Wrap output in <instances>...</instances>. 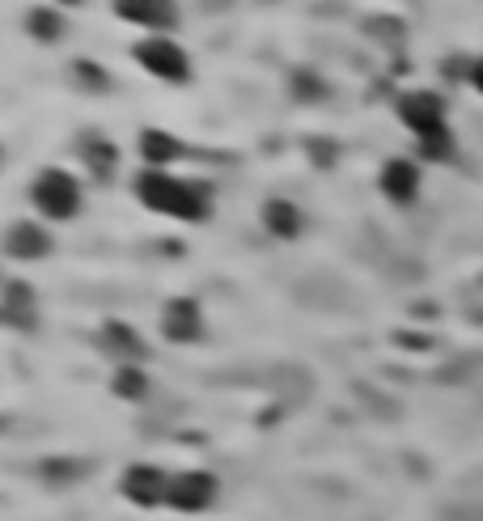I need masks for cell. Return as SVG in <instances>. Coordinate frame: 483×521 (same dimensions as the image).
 <instances>
[{
    "label": "cell",
    "instance_id": "6da1fadb",
    "mask_svg": "<svg viewBox=\"0 0 483 521\" xmlns=\"http://www.w3.org/2000/svg\"><path fill=\"white\" fill-rule=\"evenodd\" d=\"M136 195L145 200L149 208L157 212H170V217H183V221H200L208 217V195L191 183H178V178H166V174H140L136 178Z\"/></svg>",
    "mask_w": 483,
    "mask_h": 521
},
{
    "label": "cell",
    "instance_id": "7a4b0ae2",
    "mask_svg": "<svg viewBox=\"0 0 483 521\" xmlns=\"http://www.w3.org/2000/svg\"><path fill=\"white\" fill-rule=\"evenodd\" d=\"M34 204H39L47 217L68 221V217H77L81 195H77V183L64 170H43L39 178H34Z\"/></svg>",
    "mask_w": 483,
    "mask_h": 521
},
{
    "label": "cell",
    "instance_id": "3957f363",
    "mask_svg": "<svg viewBox=\"0 0 483 521\" xmlns=\"http://www.w3.org/2000/svg\"><path fill=\"white\" fill-rule=\"evenodd\" d=\"M212 496H217V479L208 471H187V475H174L170 479V505L183 509V513H200L212 505Z\"/></svg>",
    "mask_w": 483,
    "mask_h": 521
},
{
    "label": "cell",
    "instance_id": "277c9868",
    "mask_svg": "<svg viewBox=\"0 0 483 521\" xmlns=\"http://www.w3.org/2000/svg\"><path fill=\"white\" fill-rule=\"evenodd\" d=\"M399 115H403V123H407V128L416 132L420 140L445 132V106H441L437 94H407V98L399 102Z\"/></svg>",
    "mask_w": 483,
    "mask_h": 521
},
{
    "label": "cell",
    "instance_id": "5b68a950",
    "mask_svg": "<svg viewBox=\"0 0 483 521\" xmlns=\"http://www.w3.org/2000/svg\"><path fill=\"white\" fill-rule=\"evenodd\" d=\"M136 60L149 68V73H157L161 81H187V56L178 51L174 43L166 39H149L136 47Z\"/></svg>",
    "mask_w": 483,
    "mask_h": 521
},
{
    "label": "cell",
    "instance_id": "8992f818",
    "mask_svg": "<svg viewBox=\"0 0 483 521\" xmlns=\"http://www.w3.org/2000/svg\"><path fill=\"white\" fill-rule=\"evenodd\" d=\"M123 496L136 500V505H157V500L170 496V479L153 471V466H132V471L123 475Z\"/></svg>",
    "mask_w": 483,
    "mask_h": 521
},
{
    "label": "cell",
    "instance_id": "52a82bcc",
    "mask_svg": "<svg viewBox=\"0 0 483 521\" xmlns=\"http://www.w3.org/2000/svg\"><path fill=\"white\" fill-rule=\"evenodd\" d=\"M161 331H166L174 344H191V339L204 335V318H200V305L195 301H170L166 305V322H161Z\"/></svg>",
    "mask_w": 483,
    "mask_h": 521
},
{
    "label": "cell",
    "instance_id": "ba28073f",
    "mask_svg": "<svg viewBox=\"0 0 483 521\" xmlns=\"http://www.w3.org/2000/svg\"><path fill=\"white\" fill-rule=\"evenodd\" d=\"M5 246H9L13 259H43L47 250H51V238L34 221H22V225L9 229V242Z\"/></svg>",
    "mask_w": 483,
    "mask_h": 521
},
{
    "label": "cell",
    "instance_id": "9c48e42d",
    "mask_svg": "<svg viewBox=\"0 0 483 521\" xmlns=\"http://www.w3.org/2000/svg\"><path fill=\"white\" fill-rule=\"evenodd\" d=\"M416 183H420V174H416L411 161H390V166L382 170V191L399 204H407L411 195H416Z\"/></svg>",
    "mask_w": 483,
    "mask_h": 521
},
{
    "label": "cell",
    "instance_id": "30bf717a",
    "mask_svg": "<svg viewBox=\"0 0 483 521\" xmlns=\"http://www.w3.org/2000/svg\"><path fill=\"white\" fill-rule=\"evenodd\" d=\"M115 13L128 17V22H140V26H174V9L153 5V0H123V5H115Z\"/></svg>",
    "mask_w": 483,
    "mask_h": 521
},
{
    "label": "cell",
    "instance_id": "8fae6325",
    "mask_svg": "<svg viewBox=\"0 0 483 521\" xmlns=\"http://www.w3.org/2000/svg\"><path fill=\"white\" fill-rule=\"evenodd\" d=\"M5 318L13 322V327H34V293L22 280L5 284Z\"/></svg>",
    "mask_w": 483,
    "mask_h": 521
},
{
    "label": "cell",
    "instance_id": "7c38bea8",
    "mask_svg": "<svg viewBox=\"0 0 483 521\" xmlns=\"http://www.w3.org/2000/svg\"><path fill=\"white\" fill-rule=\"evenodd\" d=\"M263 221L272 233H280V238H297L301 233V212L289 204V200H272L263 208Z\"/></svg>",
    "mask_w": 483,
    "mask_h": 521
},
{
    "label": "cell",
    "instance_id": "4fadbf2b",
    "mask_svg": "<svg viewBox=\"0 0 483 521\" xmlns=\"http://www.w3.org/2000/svg\"><path fill=\"white\" fill-rule=\"evenodd\" d=\"M140 153L161 166V161H174L178 153H183V145H178L174 136H166V132H145V136H140Z\"/></svg>",
    "mask_w": 483,
    "mask_h": 521
},
{
    "label": "cell",
    "instance_id": "5bb4252c",
    "mask_svg": "<svg viewBox=\"0 0 483 521\" xmlns=\"http://www.w3.org/2000/svg\"><path fill=\"white\" fill-rule=\"evenodd\" d=\"M85 161H89V170L106 178V174L115 170V145H111V140H89V149H85Z\"/></svg>",
    "mask_w": 483,
    "mask_h": 521
},
{
    "label": "cell",
    "instance_id": "9a60e30c",
    "mask_svg": "<svg viewBox=\"0 0 483 521\" xmlns=\"http://www.w3.org/2000/svg\"><path fill=\"white\" fill-rule=\"evenodd\" d=\"M145 390H149L145 373H136V369H119L115 373V394L119 399H145Z\"/></svg>",
    "mask_w": 483,
    "mask_h": 521
},
{
    "label": "cell",
    "instance_id": "2e32d148",
    "mask_svg": "<svg viewBox=\"0 0 483 521\" xmlns=\"http://www.w3.org/2000/svg\"><path fill=\"white\" fill-rule=\"evenodd\" d=\"M106 339H111V344H115L123 356H145V344H140V335H132L128 327H119V322H111V327H106Z\"/></svg>",
    "mask_w": 483,
    "mask_h": 521
},
{
    "label": "cell",
    "instance_id": "e0dca14e",
    "mask_svg": "<svg viewBox=\"0 0 483 521\" xmlns=\"http://www.w3.org/2000/svg\"><path fill=\"white\" fill-rule=\"evenodd\" d=\"M30 30L39 34V39H56V34H60V13L56 9H34Z\"/></svg>",
    "mask_w": 483,
    "mask_h": 521
},
{
    "label": "cell",
    "instance_id": "ac0fdd59",
    "mask_svg": "<svg viewBox=\"0 0 483 521\" xmlns=\"http://www.w3.org/2000/svg\"><path fill=\"white\" fill-rule=\"evenodd\" d=\"M454 153V140H450V132H437V136H428L424 140V157H450Z\"/></svg>",
    "mask_w": 483,
    "mask_h": 521
},
{
    "label": "cell",
    "instance_id": "d6986e66",
    "mask_svg": "<svg viewBox=\"0 0 483 521\" xmlns=\"http://www.w3.org/2000/svg\"><path fill=\"white\" fill-rule=\"evenodd\" d=\"M43 471H47L51 479H77V475H81V466H77V462H47Z\"/></svg>",
    "mask_w": 483,
    "mask_h": 521
},
{
    "label": "cell",
    "instance_id": "ffe728a7",
    "mask_svg": "<svg viewBox=\"0 0 483 521\" xmlns=\"http://www.w3.org/2000/svg\"><path fill=\"white\" fill-rule=\"evenodd\" d=\"M314 81H318V77H310V73H297V94H301V98H306V94H310V98H314V94H322V89H318Z\"/></svg>",
    "mask_w": 483,
    "mask_h": 521
},
{
    "label": "cell",
    "instance_id": "44dd1931",
    "mask_svg": "<svg viewBox=\"0 0 483 521\" xmlns=\"http://www.w3.org/2000/svg\"><path fill=\"white\" fill-rule=\"evenodd\" d=\"M77 73H81V77H89V85H106V73H98L94 64H77Z\"/></svg>",
    "mask_w": 483,
    "mask_h": 521
},
{
    "label": "cell",
    "instance_id": "7402d4cb",
    "mask_svg": "<svg viewBox=\"0 0 483 521\" xmlns=\"http://www.w3.org/2000/svg\"><path fill=\"white\" fill-rule=\"evenodd\" d=\"M471 85H475V89H479V94H483V60H479V64L471 68Z\"/></svg>",
    "mask_w": 483,
    "mask_h": 521
}]
</instances>
